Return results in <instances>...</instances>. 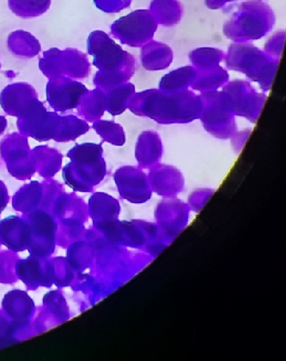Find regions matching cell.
I'll use <instances>...</instances> for the list:
<instances>
[{"mask_svg":"<svg viewBox=\"0 0 286 361\" xmlns=\"http://www.w3.org/2000/svg\"><path fill=\"white\" fill-rule=\"evenodd\" d=\"M8 3L15 15L25 19L44 14L51 6V0H9Z\"/></svg>","mask_w":286,"mask_h":361,"instance_id":"1","label":"cell"}]
</instances>
